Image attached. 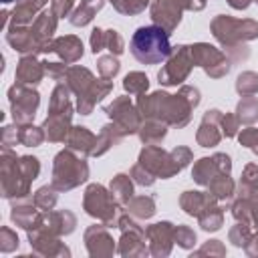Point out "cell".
Segmentation results:
<instances>
[{"label": "cell", "instance_id": "cell-29", "mask_svg": "<svg viewBox=\"0 0 258 258\" xmlns=\"http://www.w3.org/2000/svg\"><path fill=\"white\" fill-rule=\"evenodd\" d=\"M236 113H238V119H240L242 123H254V121L258 119V99L246 95V97L238 103Z\"/></svg>", "mask_w": 258, "mask_h": 258}, {"label": "cell", "instance_id": "cell-32", "mask_svg": "<svg viewBox=\"0 0 258 258\" xmlns=\"http://www.w3.org/2000/svg\"><path fill=\"white\" fill-rule=\"evenodd\" d=\"M149 2H155V0H111V4L123 14H137V12L145 10V6Z\"/></svg>", "mask_w": 258, "mask_h": 258}, {"label": "cell", "instance_id": "cell-33", "mask_svg": "<svg viewBox=\"0 0 258 258\" xmlns=\"http://www.w3.org/2000/svg\"><path fill=\"white\" fill-rule=\"evenodd\" d=\"M250 238H252V234H250V228H248V224H236L232 230H230V242L234 244V246H238V248H242V246H246L248 242H250Z\"/></svg>", "mask_w": 258, "mask_h": 258}, {"label": "cell", "instance_id": "cell-34", "mask_svg": "<svg viewBox=\"0 0 258 258\" xmlns=\"http://www.w3.org/2000/svg\"><path fill=\"white\" fill-rule=\"evenodd\" d=\"M173 242H177L181 248H191L196 244V232L189 226H177L173 230Z\"/></svg>", "mask_w": 258, "mask_h": 258}, {"label": "cell", "instance_id": "cell-26", "mask_svg": "<svg viewBox=\"0 0 258 258\" xmlns=\"http://www.w3.org/2000/svg\"><path fill=\"white\" fill-rule=\"evenodd\" d=\"M210 194L216 198V200H230L232 194H234V181L230 179L228 173H218L210 183Z\"/></svg>", "mask_w": 258, "mask_h": 258}, {"label": "cell", "instance_id": "cell-19", "mask_svg": "<svg viewBox=\"0 0 258 258\" xmlns=\"http://www.w3.org/2000/svg\"><path fill=\"white\" fill-rule=\"evenodd\" d=\"M123 137H125V133L121 131V127H119L117 123H115V125H105L103 131H101V135L97 137L93 155H103L107 149H111L113 145H117Z\"/></svg>", "mask_w": 258, "mask_h": 258}, {"label": "cell", "instance_id": "cell-9", "mask_svg": "<svg viewBox=\"0 0 258 258\" xmlns=\"http://www.w3.org/2000/svg\"><path fill=\"white\" fill-rule=\"evenodd\" d=\"M173 226L169 222H157L145 230L149 238V252L153 256H167L173 244Z\"/></svg>", "mask_w": 258, "mask_h": 258}, {"label": "cell", "instance_id": "cell-12", "mask_svg": "<svg viewBox=\"0 0 258 258\" xmlns=\"http://www.w3.org/2000/svg\"><path fill=\"white\" fill-rule=\"evenodd\" d=\"M222 121V113L218 111V109H214V111H208L206 115H204V119H202V125H200V129H198V143L202 145V147H214V145H218L220 143V139H222V133L218 131V123Z\"/></svg>", "mask_w": 258, "mask_h": 258}, {"label": "cell", "instance_id": "cell-8", "mask_svg": "<svg viewBox=\"0 0 258 258\" xmlns=\"http://www.w3.org/2000/svg\"><path fill=\"white\" fill-rule=\"evenodd\" d=\"M105 113L121 127V131L125 135L139 131L141 127V117H139V109H135L129 101V97H119L113 101V105H109L105 109Z\"/></svg>", "mask_w": 258, "mask_h": 258}, {"label": "cell", "instance_id": "cell-40", "mask_svg": "<svg viewBox=\"0 0 258 258\" xmlns=\"http://www.w3.org/2000/svg\"><path fill=\"white\" fill-rule=\"evenodd\" d=\"M238 139H240V143H242L244 147L254 149V147L258 145V129H256V127H248V129H244V131L238 135Z\"/></svg>", "mask_w": 258, "mask_h": 258}, {"label": "cell", "instance_id": "cell-41", "mask_svg": "<svg viewBox=\"0 0 258 258\" xmlns=\"http://www.w3.org/2000/svg\"><path fill=\"white\" fill-rule=\"evenodd\" d=\"M196 254H218V256H224L226 254V248L222 246L220 240H210L204 248H200Z\"/></svg>", "mask_w": 258, "mask_h": 258}, {"label": "cell", "instance_id": "cell-22", "mask_svg": "<svg viewBox=\"0 0 258 258\" xmlns=\"http://www.w3.org/2000/svg\"><path fill=\"white\" fill-rule=\"evenodd\" d=\"M103 2H105V0H83L81 6L73 12L71 22H73L75 26H85V24H89V22L93 20V16L103 8Z\"/></svg>", "mask_w": 258, "mask_h": 258}, {"label": "cell", "instance_id": "cell-35", "mask_svg": "<svg viewBox=\"0 0 258 258\" xmlns=\"http://www.w3.org/2000/svg\"><path fill=\"white\" fill-rule=\"evenodd\" d=\"M97 64H99V73L103 75V79H113V77L119 73V60H117L113 54L101 56V58L97 60Z\"/></svg>", "mask_w": 258, "mask_h": 258}, {"label": "cell", "instance_id": "cell-4", "mask_svg": "<svg viewBox=\"0 0 258 258\" xmlns=\"http://www.w3.org/2000/svg\"><path fill=\"white\" fill-rule=\"evenodd\" d=\"M85 212L97 220H101L105 226H117L115 222V198L111 191H107L103 185L93 183L85 191Z\"/></svg>", "mask_w": 258, "mask_h": 258}, {"label": "cell", "instance_id": "cell-1", "mask_svg": "<svg viewBox=\"0 0 258 258\" xmlns=\"http://www.w3.org/2000/svg\"><path fill=\"white\" fill-rule=\"evenodd\" d=\"M131 54L143 64H157L171 54L169 32L157 24L141 26L131 36Z\"/></svg>", "mask_w": 258, "mask_h": 258}, {"label": "cell", "instance_id": "cell-39", "mask_svg": "<svg viewBox=\"0 0 258 258\" xmlns=\"http://www.w3.org/2000/svg\"><path fill=\"white\" fill-rule=\"evenodd\" d=\"M20 139H22V143H26V145H38V143L44 139V135H42V131L36 129V127H26V129H22Z\"/></svg>", "mask_w": 258, "mask_h": 258}, {"label": "cell", "instance_id": "cell-28", "mask_svg": "<svg viewBox=\"0 0 258 258\" xmlns=\"http://www.w3.org/2000/svg\"><path fill=\"white\" fill-rule=\"evenodd\" d=\"M18 79L22 83H38L42 79V67L34 58H22L18 67Z\"/></svg>", "mask_w": 258, "mask_h": 258}, {"label": "cell", "instance_id": "cell-15", "mask_svg": "<svg viewBox=\"0 0 258 258\" xmlns=\"http://www.w3.org/2000/svg\"><path fill=\"white\" fill-rule=\"evenodd\" d=\"M214 202H216V198L212 194H204V191H183L179 198V206L189 216H200Z\"/></svg>", "mask_w": 258, "mask_h": 258}, {"label": "cell", "instance_id": "cell-46", "mask_svg": "<svg viewBox=\"0 0 258 258\" xmlns=\"http://www.w3.org/2000/svg\"><path fill=\"white\" fill-rule=\"evenodd\" d=\"M250 2H252V0H228V4H230L232 8H236V10H244V8H248Z\"/></svg>", "mask_w": 258, "mask_h": 258}, {"label": "cell", "instance_id": "cell-17", "mask_svg": "<svg viewBox=\"0 0 258 258\" xmlns=\"http://www.w3.org/2000/svg\"><path fill=\"white\" fill-rule=\"evenodd\" d=\"M52 50L58 52L64 62H75L83 56V42L77 36H62L52 42Z\"/></svg>", "mask_w": 258, "mask_h": 258}, {"label": "cell", "instance_id": "cell-14", "mask_svg": "<svg viewBox=\"0 0 258 258\" xmlns=\"http://www.w3.org/2000/svg\"><path fill=\"white\" fill-rule=\"evenodd\" d=\"M91 48L93 52H101L103 48H109L111 52L115 54H121L123 52V38L117 30H101V28H95L93 34H91Z\"/></svg>", "mask_w": 258, "mask_h": 258}, {"label": "cell", "instance_id": "cell-47", "mask_svg": "<svg viewBox=\"0 0 258 258\" xmlns=\"http://www.w3.org/2000/svg\"><path fill=\"white\" fill-rule=\"evenodd\" d=\"M4 2H12V0H4Z\"/></svg>", "mask_w": 258, "mask_h": 258}, {"label": "cell", "instance_id": "cell-20", "mask_svg": "<svg viewBox=\"0 0 258 258\" xmlns=\"http://www.w3.org/2000/svg\"><path fill=\"white\" fill-rule=\"evenodd\" d=\"M167 129H165V123L159 121V119H147L141 127H139V137L145 145H157L163 141Z\"/></svg>", "mask_w": 258, "mask_h": 258}, {"label": "cell", "instance_id": "cell-37", "mask_svg": "<svg viewBox=\"0 0 258 258\" xmlns=\"http://www.w3.org/2000/svg\"><path fill=\"white\" fill-rule=\"evenodd\" d=\"M36 204L44 210H50L54 204H56V194L52 187H40L36 191Z\"/></svg>", "mask_w": 258, "mask_h": 258}, {"label": "cell", "instance_id": "cell-36", "mask_svg": "<svg viewBox=\"0 0 258 258\" xmlns=\"http://www.w3.org/2000/svg\"><path fill=\"white\" fill-rule=\"evenodd\" d=\"M220 127H222V133H224L226 137H234V135L238 133V127H240V119H238V115H232V113L222 115Z\"/></svg>", "mask_w": 258, "mask_h": 258}, {"label": "cell", "instance_id": "cell-27", "mask_svg": "<svg viewBox=\"0 0 258 258\" xmlns=\"http://www.w3.org/2000/svg\"><path fill=\"white\" fill-rule=\"evenodd\" d=\"M198 220H200V226H202L204 230L216 232V230H220L222 224H224V212H222V208H218V206L212 204L210 208H206V210L198 216Z\"/></svg>", "mask_w": 258, "mask_h": 258}, {"label": "cell", "instance_id": "cell-11", "mask_svg": "<svg viewBox=\"0 0 258 258\" xmlns=\"http://www.w3.org/2000/svg\"><path fill=\"white\" fill-rule=\"evenodd\" d=\"M85 242L91 256H111L115 252L113 238L107 234L103 226H91L85 232Z\"/></svg>", "mask_w": 258, "mask_h": 258}, {"label": "cell", "instance_id": "cell-13", "mask_svg": "<svg viewBox=\"0 0 258 258\" xmlns=\"http://www.w3.org/2000/svg\"><path fill=\"white\" fill-rule=\"evenodd\" d=\"M113 89V83L109 79H99L95 81L83 95H79V101H77V109L81 115H89L93 111V107Z\"/></svg>", "mask_w": 258, "mask_h": 258}, {"label": "cell", "instance_id": "cell-10", "mask_svg": "<svg viewBox=\"0 0 258 258\" xmlns=\"http://www.w3.org/2000/svg\"><path fill=\"white\" fill-rule=\"evenodd\" d=\"M181 6L175 0H155L151 4V18L157 26L171 32L181 20Z\"/></svg>", "mask_w": 258, "mask_h": 258}, {"label": "cell", "instance_id": "cell-25", "mask_svg": "<svg viewBox=\"0 0 258 258\" xmlns=\"http://www.w3.org/2000/svg\"><path fill=\"white\" fill-rule=\"evenodd\" d=\"M36 105H38V95L32 93V91H24L22 97H18L14 117H16L18 121H28L30 117H34V109H36Z\"/></svg>", "mask_w": 258, "mask_h": 258}, {"label": "cell", "instance_id": "cell-5", "mask_svg": "<svg viewBox=\"0 0 258 258\" xmlns=\"http://www.w3.org/2000/svg\"><path fill=\"white\" fill-rule=\"evenodd\" d=\"M191 67H194V58H191L189 46L179 44V46H175V48L171 50V54L167 56V62H165V67L159 71L157 79H159L161 85H167V87L179 85V83H183V81L187 79Z\"/></svg>", "mask_w": 258, "mask_h": 258}, {"label": "cell", "instance_id": "cell-44", "mask_svg": "<svg viewBox=\"0 0 258 258\" xmlns=\"http://www.w3.org/2000/svg\"><path fill=\"white\" fill-rule=\"evenodd\" d=\"M250 206H252V222L258 226V189L250 196Z\"/></svg>", "mask_w": 258, "mask_h": 258}, {"label": "cell", "instance_id": "cell-31", "mask_svg": "<svg viewBox=\"0 0 258 258\" xmlns=\"http://www.w3.org/2000/svg\"><path fill=\"white\" fill-rule=\"evenodd\" d=\"M236 91L240 95H254L258 91V75L252 71H246L236 81Z\"/></svg>", "mask_w": 258, "mask_h": 258}, {"label": "cell", "instance_id": "cell-30", "mask_svg": "<svg viewBox=\"0 0 258 258\" xmlns=\"http://www.w3.org/2000/svg\"><path fill=\"white\" fill-rule=\"evenodd\" d=\"M147 87H149V79L139 71L129 73L125 77V81H123V89L127 93H131V95H143L147 91Z\"/></svg>", "mask_w": 258, "mask_h": 258}, {"label": "cell", "instance_id": "cell-45", "mask_svg": "<svg viewBox=\"0 0 258 258\" xmlns=\"http://www.w3.org/2000/svg\"><path fill=\"white\" fill-rule=\"evenodd\" d=\"M244 248H246V252H248L250 256H256V254H258V234H256V236H252V238H250V242H248Z\"/></svg>", "mask_w": 258, "mask_h": 258}, {"label": "cell", "instance_id": "cell-42", "mask_svg": "<svg viewBox=\"0 0 258 258\" xmlns=\"http://www.w3.org/2000/svg\"><path fill=\"white\" fill-rule=\"evenodd\" d=\"M75 0H52V12L56 16H67L73 8Z\"/></svg>", "mask_w": 258, "mask_h": 258}, {"label": "cell", "instance_id": "cell-7", "mask_svg": "<svg viewBox=\"0 0 258 258\" xmlns=\"http://www.w3.org/2000/svg\"><path fill=\"white\" fill-rule=\"evenodd\" d=\"M139 163H141L147 171H151L155 177H161V179L171 177V175H175V173L181 171L179 165L173 161L171 153H165V151L159 149L157 145H147V147L139 153Z\"/></svg>", "mask_w": 258, "mask_h": 258}, {"label": "cell", "instance_id": "cell-24", "mask_svg": "<svg viewBox=\"0 0 258 258\" xmlns=\"http://www.w3.org/2000/svg\"><path fill=\"white\" fill-rule=\"evenodd\" d=\"M127 210L131 216L139 218V220H145V218H151L155 214V202L151 196H139V198H131L129 204H127Z\"/></svg>", "mask_w": 258, "mask_h": 258}, {"label": "cell", "instance_id": "cell-6", "mask_svg": "<svg viewBox=\"0 0 258 258\" xmlns=\"http://www.w3.org/2000/svg\"><path fill=\"white\" fill-rule=\"evenodd\" d=\"M189 50H191L194 64H200L210 77L220 79L230 71V58L226 54H222L216 46L206 44V42H198V44L189 46Z\"/></svg>", "mask_w": 258, "mask_h": 258}, {"label": "cell", "instance_id": "cell-21", "mask_svg": "<svg viewBox=\"0 0 258 258\" xmlns=\"http://www.w3.org/2000/svg\"><path fill=\"white\" fill-rule=\"evenodd\" d=\"M218 173H222V171L218 169V165H216L214 157H202L200 161H196L194 171H191L194 179H196L200 185H208V183H210Z\"/></svg>", "mask_w": 258, "mask_h": 258}, {"label": "cell", "instance_id": "cell-38", "mask_svg": "<svg viewBox=\"0 0 258 258\" xmlns=\"http://www.w3.org/2000/svg\"><path fill=\"white\" fill-rule=\"evenodd\" d=\"M131 177H133L139 185H151V183L155 181V175H153L151 171H147L141 163L133 165V169H131Z\"/></svg>", "mask_w": 258, "mask_h": 258}, {"label": "cell", "instance_id": "cell-18", "mask_svg": "<svg viewBox=\"0 0 258 258\" xmlns=\"http://www.w3.org/2000/svg\"><path fill=\"white\" fill-rule=\"evenodd\" d=\"M67 83H69V89L79 95H83L93 83H95V77L91 75L89 69H83V67H73L67 71Z\"/></svg>", "mask_w": 258, "mask_h": 258}, {"label": "cell", "instance_id": "cell-48", "mask_svg": "<svg viewBox=\"0 0 258 258\" xmlns=\"http://www.w3.org/2000/svg\"><path fill=\"white\" fill-rule=\"evenodd\" d=\"M256 2H258V0H256Z\"/></svg>", "mask_w": 258, "mask_h": 258}, {"label": "cell", "instance_id": "cell-3", "mask_svg": "<svg viewBox=\"0 0 258 258\" xmlns=\"http://www.w3.org/2000/svg\"><path fill=\"white\" fill-rule=\"evenodd\" d=\"M89 167L83 159L75 157L73 151L64 149L54 157V171H52V187L56 189H73L79 183L87 181Z\"/></svg>", "mask_w": 258, "mask_h": 258}, {"label": "cell", "instance_id": "cell-2", "mask_svg": "<svg viewBox=\"0 0 258 258\" xmlns=\"http://www.w3.org/2000/svg\"><path fill=\"white\" fill-rule=\"evenodd\" d=\"M212 32L218 42H222L226 48L252 40L258 36V22L256 20H238L230 16H216L212 20Z\"/></svg>", "mask_w": 258, "mask_h": 258}, {"label": "cell", "instance_id": "cell-16", "mask_svg": "<svg viewBox=\"0 0 258 258\" xmlns=\"http://www.w3.org/2000/svg\"><path fill=\"white\" fill-rule=\"evenodd\" d=\"M67 143H69L71 149H77L83 155H93L97 137L87 127H73L69 131V135H67Z\"/></svg>", "mask_w": 258, "mask_h": 258}, {"label": "cell", "instance_id": "cell-43", "mask_svg": "<svg viewBox=\"0 0 258 258\" xmlns=\"http://www.w3.org/2000/svg\"><path fill=\"white\" fill-rule=\"evenodd\" d=\"M183 10H202L206 6V0H175Z\"/></svg>", "mask_w": 258, "mask_h": 258}, {"label": "cell", "instance_id": "cell-23", "mask_svg": "<svg viewBox=\"0 0 258 258\" xmlns=\"http://www.w3.org/2000/svg\"><path fill=\"white\" fill-rule=\"evenodd\" d=\"M111 194H113V198H115L117 204L127 206L129 200L133 198V183H131V179H129L125 173L115 175V177L111 179Z\"/></svg>", "mask_w": 258, "mask_h": 258}]
</instances>
